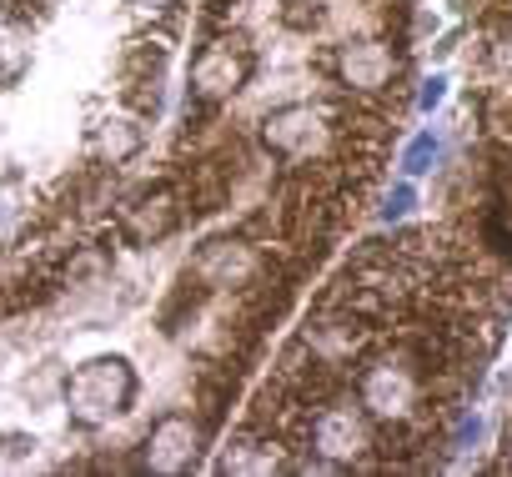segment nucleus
Masks as SVG:
<instances>
[{
	"instance_id": "f257e3e1",
	"label": "nucleus",
	"mask_w": 512,
	"mask_h": 477,
	"mask_svg": "<svg viewBox=\"0 0 512 477\" xmlns=\"http://www.w3.org/2000/svg\"><path fill=\"white\" fill-rule=\"evenodd\" d=\"M136 402V367L126 357H91L66 377V407L81 427H106L111 417L131 412Z\"/></svg>"
},
{
	"instance_id": "f03ea898",
	"label": "nucleus",
	"mask_w": 512,
	"mask_h": 477,
	"mask_svg": "<svg viewBox=\"0 0 512 477\" xmlns=\"http://www.w3.org/2000/svg\"><path fill=\"white\" fill-rule=\"evenodd\" d=\"M367 447H377V437H372V417L357 402H327L312 417V452L327 467H352Z\"/></svg>"
},
{
	"instance_id": "7ed1b4c3",
	"label": "nucleus",
	"mask_w": 512,
	"mask_h": 477,
	"mask_svg": "<svg viewBox=\"0 0 512 477\" xmlns=\"http://www.w3.org/2000/svg\"><path fill=\"white\" fill-rule=\"evenodd\" d=\"M262 272L256 247H246L241 236H211L196 247V257L186 262V282H196L201 292H226V287H246Z\"/></svg>"
},
{
	"instance_id": "20e7f679",
	"label": "nucleus",
	"mask_w": 512,
	"mask_h": 477,
	"mask_svg": "<svg viewBox=\"0 0 512 477\" xmlns=\"http://www.w3.org/2000/svg\"><path fill=\"white\" fill-rule=\"evenodd\" d=\"M256 71V56L246 46H231V41H211L196 51L191 61V96L201 106H216V101H231Z\"/></svg>"
},
{
	"instance_id": "39448f33",
	"label": "nucleus",
	"mask_w": 512,
	"mask_h": 477,
	"mask_svg": "<svg viewBox=\"0 0 512 477\" xmlns=\"http://www.w3.org/2000/svg\"><path fill=\"white\" fill-rule=\"evenodd\" d=\"M327 141V126H322V111L292 101V106H277L267 121H262V146L267 156L277 161H312V151Z\"/></svg>"
},
{
	"instance_id": "423d86ee",
	"label": "nucleus",
	"mask_w": 512,
	"mask_h": 477,
	"mask_svg": "<svg viewBox=\"0 0 512 477\" xmlns=\"http://www.w3.org/2000/svg\"><path fill=\"white\" fill-rule=\"evenodd\" d=\"M116 221H121V236H126L131 247H156L161 236H171L176 221H181L176 191L171 186H146V191L126 196V206H121Z\"/></svg>"
},
{
	"instance_id": "0eeeda50",
	"label": "nucleus",
	"mask_w": 512,
	"mask_h": 477,
	"mask_svg": "<svg viewBox=\"0 0 512 477\" xmlns=\"http://www.w3.org/2000/svg\"><path fill=\"white\" fill-rule=\"evenodd\" d=\"M196 457H201V427L186 412H166L141 442V462L151 472H191Z\"/></svg>"
},
{
	"instance_id": "6e6552de",
	"label": "nucleus",
	"mask_w": 512,
	"mask_h": 477,
	"mask_svg": "<svg viewBox=\"0 0 512 477\" xmlns=\"http://www.w3.org/2000/svg\"><path fill=\"white\" fill-rule=\"evenodd\" d=\"M337 76L352 91H387L397 81V61L382 41H347L337 46Z\"/></svg>"
},
{
	"instance_id": "1a4fd4ad",
	"label": "nucleus",
	"mask_w": 512,
	"mask_h": 477,
	"mask_svg": "<svg viewBox=\"0 0 512 477\" xmlns=\"http://www.w3.org/2000/svg\"><path fill=\"white\" fill-rule=\"evenodd\" d=\"M141 126L136 121H101L96 126V146H101V156L111 161V166H121V161H131L136 151H141Z\"/></svg>"
},
{
	"instance_id": "9d476101",
	"label": "nucleus",
	"mask_w": 512,
	"mask_h": 477,
	"mask_svg": "<svg viewBox=\"0 0 512 477\" xmlns=\"http://www.w3.org/2000/svg\"><path fill=\"white\" fill-rule=\"evenodd\" d=\"M432 161H437V136H432V131H422V136L407 146L402 171H407V176H422V171H432Z\"/></svg>"
},
{
	"instance_id": "9b49d317",
	"label": "nucleus",
	"mask_w": 512,
	"mask_h": 477,
	"mask_svg": "<svg viewBox=\"0 0 512 477\" xmlns=\"http://www.w3.org/2000/svg\"><path fill=\"white\" fill-rule=\"evenodd\" d=\"M417 206V191H412V181H397L392 191H387V201H382V221H397V216H407Z\"/></svg>"
},
{
	"instance_id": "f8f14e48",
	"label": "nucleus",
	"mask_w": 512,
	"mask_h": 477,
	"mask_svg": "<svg viewBox=\"0 0 512 477\" xmlns=\"http://www.w3.org/2000/svg\"><path fill=\"white\" fill-rule=\"evenodd\" d=\"M442 96H447V81H442V76H432V81L422 86V96H417V106H422V111H432V106H437Z\"/></svg>"
},
{
	"instance_id": "ddd939ff",
	"label": "nucleus",
	"mask_w": 512,
	"mask_h": 477,
	"mask_svg": "<svg viewBox=\"0 0 512 477\" xmlns=\"http://www.w3.org/2000/svg\"><path fill=\"white\" fill-rule=\"evenodd\" d=\"M131 6H141V11H176L181 0H131Z\"/></svg>"
},
{
	"instance_id": "4468645a",
	"label": "nucleus",
	"mask_w": 512,
	"mask_h": 477,
	"mask_svg": "<svg viewBox=\"0 0 512 477\" xmlns=\"http://www.w3.org/2000/svg\"><path fill=\"white\" fill-rule=\"evenodd\" d=\"M221 6H226V0H216V11H221Z\"/></svg>"
}]
</instances>
